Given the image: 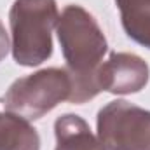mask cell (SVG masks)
Here are the masks:
<instances>
[{
	"mask_svg": "<svg viewBox=\"0 0 150 150\" xmlns=\"http://www.w3.org/2000/svg\"><path fill=\"white\" fill-rule=\"evenodd\" d=\"M98 138L105 150H150V112L115 100L98 112Z\"/></svg>",
	"mask_w": 150,
	"mask_h": 150,
	"instance_id": "cell-4",
	"label": "cell"
},
{
	"mask_svg": "<svg viewBox=\"0 0 150 150\" xmlns=\"http://www.w3.org/2000/svg\"><path fill=\"white\" fill-rule=\"evenodd\" d=\"M58 40L72 79V103H86L101 93L98 68L108 49L98 21L80 5H67L56 25Z\"/></svg>",
	"mask_w": 150,
	"mask_h": 150,
	"instance_id": "cell-1",
	"label": "cell"
},
{
	"mask_svg": "<svg viewBox=\"0 0 150 150\" xmlns=\"http://www.w3.org/2000/svg\"><path fill=\"white\" fill-rule=\"evenodd\" d=\"M0 150H40V138L30 120L0 112Z\"/></svg>",
	"mask_w": 150,
	"mask_h": 150,
	"instance_id": "cell-7",
	"label": "cell"
},
{
	"mask_svg": "<svg viewBox=\"0 0 150 150\" xmlns=\"http://www.w3.org/2000/svg\"><path fill=\"white\" fill-rule=\"evenodd\" d=\"M150 77L147 61L131 52H112L98 68V86L112 94H133L142 91Z\"/></svg>",
	"mask_w": 150,
	"mask_h": 150,
	"instance_id": "cell-5",
	"label": "cell"
},
{
	"mask_svg": "<svg viewBox=\"0 0 150 150\" xmlns=\"http://www.w3.org/2000/svg\"><path fill=\"white\" fill-rule=\"evenodd\" d=\"M56 0H14L9 23L12 56L21 67H37L52 54V30L58 25Z\"/></svg>",
	"mask_w": 150,
	"mask_h": 150,
	"instance_id": "cell-2",
	"label": "cell"
},
{
	"mask_svg": "<svg viewBox=\"0 0 150 150\" xmlns=\"http://www.w3.org/2000/svg\"><path fill=\"white\" fill-rule=\"evenodd\" d=\"M72 79L67 68H44L18 79L4 94V107L26 120H37L70 100Z\"/></svg>",
	"mask_w": 150,
	"mask_h": 150,
	"instance_id": "cell-3",
	"label": "cell"
},
{
	"mask_svg": "<svg viewBox=\"0 0 150 150\" xmlns=\"http://www.w3.org/2000/svg\"><path fill=\"white\" fill-rule=\"evenodd\" d=\"M9 49H11V44H9V37H7V32H5V28H4V25L0 23V61L7 56V52H9Z\"/></svg>",
	"mask_w": 150,
	"mask_h": 150,
	"instance_id": "cell-9",
	"label": "cell"
},
{
	"mask_svg": "<svg viewBox=\"0 0 150 150\" xmlns=\"http://www.w3.org/2000/svg\"><path fill=\"white\" fill-rule=\"evenodd\" d=\"M126 35L150 49V0H115Z\"/></svg>",
	"mask_w": 150,
	"mask_h": 150,
	"instance_id": "cell-8",
	"label": "cell"
},
{
	"mask_svg": "<svg viewBox=\"0 0 150 150\" xmlns=\"http://www.w3.org/2000/svg\"><path fill=\"white\" fill-rule=\"evenodd\" d=\"M54 134V150H105L100 138L93 134L89 124L75 113H65L56 119Z\"/></svg>",
	"mask_w": 150,
	"mask_h": 150,
	"instance_id": "cell-6",
	"label": "cell"
}]
</instances>
